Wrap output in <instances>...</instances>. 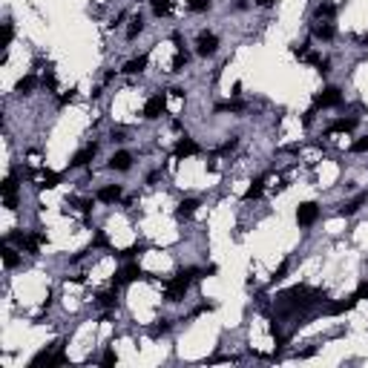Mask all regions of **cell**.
<instances>
[{
  "label": "cell",
  "mask_w": 368,
  "mask_h": 368,
  "mask_svg": "<svg viewBox=\"0 0 368 368\" xmlns=\"http://www.w3.org/2000/svg\"><path fill=\"white\" fill-rule=\"evenodd\" d=\"M112 141H127V135H124V129H112Z\"/></svg>",
  "instance_id": "f35d334b"
},
{
  "label": "cell",
  "mask_w": 368,
  "mask_h": 368,
  "mask_svg": "<svg viewBox=\"0 0 368 368\" xmlns=\"http://www.w3.org/2000/svg\"><path fill=\"white\" fill-rule=\"evenodd\" d=\"M95 153H98V144H87L84 150H78V153H75V158H72V167H87L92 158H95Z\"/></svg>",
  "instance_id": "8992f818"
},
{
  "label": "cell",
  "mask_w": 368,
  "mask_h": 368,
  "mask_svg": "<svg viewBox=\"0 0 368 368\" xmlns=\"http://www.w3.org/2000/svg\"><path fill=\"white\" fill-rule=\"evenodd\" d=\"M354 127H357V118H339V121L331 124V129H328V132H331V135H334V132H351Z\"/></svg>",
  "instance_id": "2e32d148"
},
{
  "label": "cell",
  "mask_w": 368,
  "mask_h": 368,
  "mask_svg": "<svg viewBox=\"0 0 368 368\" xmlns=\"http://www.w3.org/2000/svg\"><path fill=\"white\" fill-rule=\"evenodd\" d=\"M357 299H368V282H363L360 288H357V294H354Z\"/></svg>",
  "instance_id": "8d00e7d4"
},
{
  "label": "cell",
  "mask_w": 368,
  "mask_h": 368,
  "mask_svg": "<svg viewBox=\"0 0 368 368\" xmlns=\"http://www.w3.org/2000/svg\"><path fill=\"white\" fill-rule=\"evenodd\" d=\"M167 331H170V322H167V319H161L158 325L150 328V334H153V337H161V334H167Z\"/></svg>",
  "instance_id": "f546056e"
},
{
  "label": "cell",
  "mask_w": 368,
  "mask_h": 368,
  "mask_svg": "<svg viewBox=\"0 0 368 368\" xmlns=\"http://www.w3.org/2000/svg\"><path fill=\"white\" fill-rule=\"evenodd\" d=\"M153 12L158 18H164V15L170 12V0H153Z\"/></svg>",
  "instance_id": "4316f807"
},
{
  "label": "cell",
  "mask_w": 368,
  "mask_h": 368,
  "mask_svg": "<svg viewBox=\"0 0 368 368\" xmlns=\"http://www.w3.org/2000/svg\"><path fill=\"white\" fill-rule=\"evenodd\" d=\"M262 184H265V179H256V182H253L250 187H247V193H245V202H253V199H259V196H262V190H265Z\"/></svg>",
  "instance_id": "d6986e66"
},
{
  "label": "cell",
  "mask_w": 368,
  "mask_h": 368,
  "mask_svg": "<svg viewBox=\"0 0 368 368\" xmlns=\"http://www.w3.org/2000/svg\"><path fill=\"white\" fill-rule=\"evenodd\" d=\"M164 110H167V95H164V92H158V95H153V98L144 104V118H150V121H153V118H158Z\"/></svg>",
  "instance_id": "7a4b0ae2"
},
{
  "label": "cell",
  "mask_w": 368,
  "mask_h": 368,
  "mask_svg": "<svg viewBox=\"0 0 368 368\" xmlns=\"http://www.w3.org/2000/svg\"><path fill=\"white\" fill-rule=\"evenodd\" d=\"M313 37L316 40H334V35H337V29L331 26V23H313Z\"/></svg>",
  "instance_id": "7c38bea8"
},
{
  "label": "cell",
  "mask_w": 368,
  "mask_h": 368,
  "mask_svg": "<svg viewBox=\"0 0 368 368\" xmlns=\"http://www.w3.org/2000/svg\"><path fill=\"white\" fill-rule=\"evenodd\" d=\"M3 262H6V268H15V265L20 262V256H18L12 247H6V250H3Z\"/></svg>",
  "instance_id": "d4e9b609"
},
{
  "label": "cell",
  "mask_w": 368,
  "mask_h": 368,
  "mask_svg": "<svg viewBox=\"0 0 368 368\" xmlns=\"http://www.w3.org/2000/svg\"><path fill=\"white\" fill-rule=\"evenodd\" d=\"M144 66H147V55H138V58H132V61L124 63L121 72H127V75H138V72H144Z\"/></svg>",
  "instance_id": "4fadbf2b"
},
{
  "label": "cell",
  "mask_w": 368,
  "mask_h": 368,
  "mask_svg": "<svg viewBox=\"0 0 368 368\" xmlns=\"http://www.w3.org/2000/svg\"><path fill=\"white\" fill-rule=\"evenodd\" d=\"M357 302H360V299H357V296H351V299H342V302H331L325 311H328V313H345V311H351Z\"/></svg>",
  "instance_id": "5bb4252c"
},
{
  "label": "cell",
  "mask_w": 368,
  "mask_h": 368,
  "mask_svg": "<svg viewBox=\"0 0 368 368\" xmlns=\"http://www.w3.org/2000/svg\"><path fill=\"white\" fill-rule=\"evenodd\" d=\"M187 61H190V55H187L184 49H179V52H176V58H173V72H182L184 66H187Z\"/></svg>",
  "instance_id": "cb8c5ba5"
},
{
  "label": "cell",
  "mask_w": 368,
  "mask_h": 368,
  "mask_svg": "<svg viewBox=\"0 0 368 368\" xmlns=\"http://www.w3.org/2000/svg\"><path fill=\"white\" fill-rule=\"evenodd\" d=\"M245 104L242 101H227V104H216V112H242Z\"/></svg>",
  "instance_id": "7402d4cb"
},
{
  "label": "cell",
  "mask_w": 368,
  "mask_h": 368,
  "mask_svg": "<svg viewBox=\"0 0 368 368\" xmlns=\"http://www.w3.org/2000/svg\"><path fill=\"white\" fill-rule=\"evenodd\" d=\"M339 101H342V95H339L337 87H328V90H322L316 98H313V107L319 110V107H337Z\"/></svg>",
  "instance_id": "277c9868"
},
{
  "label": "cell",
  "mask_w": 368,
  "mask_h": 368,
  "mask_svg": "<svg viewBox=\"0 0 368 368\" xmlns=\"http://www.w3.org/2000/svg\"><path fill=\"white\" fill-rule=\"evenodd\" d=\"M110 167H112V170H118V173H127V170L132 167V155L127 153V150L115 153L112 158H110Z\"/></svg>",
  "instance_id": "ba28073f"
},
{
  "label": "cell",
  "mask_w": 368,
  "mask_h": 368,
  "mask_svg": "<svg viewBox=\"0 0 368 368\" xmlns=\"http://www.w3.org/2000/svg\"><path fill=\"white\" fill-rule=\"evenodd\" d=\"M115 360H118V357H115V351H104V357H101V363H104V366H115Z\"/></svg>",
  "instance_id": "836d02e7"
},
{
  "label": "cell",
  "mask_w": 368,
  "mask_h": 368,
  "mask_svg": "<svg viewBox=\"0 0 368 368\" xmlns=\"http://www.w3.org/2000/svg\"><path fill=\"white\" fill-rule=\"evenodd\" d=\"M0 193H3V199H18V182H15V176H6V182L0 184Z\"/></svg>",
  "instance_id": "9a60e30c"
},
{
  "label": "cell",
  "mask_w": 368,
  "mask_h": 368,
  "mask_svg": "<svg viewBox=\"0 0 368 368\" xmlns=\"http://www.w3.org/2000/svg\"><path fill=\"white\" fill-rule=\"evenodd\" d=\"M360 40H363V46H368V35H363V37H360Z\"/></svg>",
  "instance_id": "b9f144b4"
},
{
  "label": "cell",
  "mask_w": 368,
  "mask_h": 368,
  "mask_svg": "<svg viewBox=\"0 0 368 368\" xmlns=\"http://www.w3.org/2000/svg\"><path fill=\"white\" fill-rule=\"evenodd\" d=\"M285 274H288V262H282V265L276 268V274H274V282H279V279H285Z\"/></svg>",
  "instance_id": "e575fe53"
},
{
  "label": "cell",
  "mask_w": 368,
  "mask_h": 368,
  "mask_svg": "<svg viewBox=\"0 0 368 368\" xmlns=\"http://www.w3.org/2000/svg\"><path fill=\"white\" fill-rule=\"evenodd\" d=\"M144 276V271L132 262V265H124L121 271L115 274V279H112V288H121V285H129V282H135V279H141Z\"/></svg>",
  "instance_id": "6da1fadb"
},
{
  "label": "cell",
  "mask_w": 368,
  "mask_h": 368,
  "mask_svg": "<svg viewBox=\"0 0 368 368\" xmlns=\"http://www.w3.org/2000/svg\"><path fill=\"white\" fill-rule=\"evenodd\" d=\"M147 250V245H132V247H127V250H121L118 256H124V259H132V256H141Z\"/></svg>",
  "instance_id": "484cf974"
},
{
  "label": "cell",
  "mask_w": 368,
  "mask_h": 368,
  "mask_svg": "<svg viewBox=\"0 0 368 368\" xmlns=\"http://www.w3.org/2000/svg\"><path fill=\"white\" fill-rule=\"evenodd\" d=\"M72 98H75V90H69V92H66V95H61V104H69Z\"/></svg>",
  "instance_id": "ab89813d"
},
{
  "label": "cell",
  "mask_w": 368,
  "mask_h": 368,
  "mask_svg": "<svg viewBox=\"0 0 368 368\" xmlns=\"http://www.w3.org/2000/svg\"><path fill=\"white\" fill-rule=\"evenodd\" d=\"M316 66H319V72H322V75H328V72H331V63H328V61H319Z\"/></svg>",
  "instance_id": "74e56055"
},
{
  "label": "cell",
  "mask_w": 368,
  "mask_h": 368,
  "mask_svg": "<svg viewBox=\"0 0 368 368\" xmlns=\"http://www.w3.org/2000/svg\"><path fill=\"white\" fill-rule=\"evenodd\" d=\"M351 150H354V153H368V135L366 138H360V141H354Z\"/></svg>",
  "instance_id": "1f68e13d"
},
{
  "label": "cell",
  "mask_w": 368,
  "mask_h": 368,
  "mask_svg": "<svg viewBox=\"0 0 368 368\" xmlns=\"http://www.w3.org/2000/svg\"><path fill=\"white\" fill-rule=\"evenodd\" d=\"M144 29V23H141V18H132V23H129V29H127V40H135L138 35Z\"/></svg>",
  "instance_id": "603a6c76"
},
{
  "label": "cell",
  "mask_w": 368,
  "mask_h": 368,
  "mask_svg": "<svg viewBox=\"0 0 368 368\" xmlns=\"http://www.w3.org/2000/svg\"><path fill=\"white\" fill-rule=\"evenodd\" d=\"M196 207H199V202H196V199H187V202H182V204H179L176 216H179V219H190V216L196 213Z\"/></svg>",
  "instance_id": "e0dca14e"
},
{
  "label": "cell",
  "mask_w": 368,
  "mask_h": 368,
  "mask_svg": "<svg viewBox=\"0 0 368 368\" xmlns=\"http://www.w3.org/2000/svg\"><path fill=\"white\" fill-rule=\"evenodd\" d=\"M187 6H190L193 12H204V9L210 6V0H187Z\"/></svg>",
  "instance_id": "4dcf8cb0"
},
{
  "label": "cell",
  "mask_w": 368,
  "mask_h": 368,
  "mask_svg": "<svg viewBox=\"0 0 368 368\" xmlns=\"http://www.w3.org/2000/svg\"><path fill=\"white\" fill-rule=\"evenodd\" d=\"M69 204H75V207H78V210H84V213H87V210H92V202H90V199H78V196H72V199H69Z\"/></svg>",
  "instance_id": "83f0119b"
},
{
  "label": "cell",
  "mask_w": 368,
  "mask_h": 368,
  "mask_svg": "<svg viewBox=\"0 0 368 368\" xmlns=\"http://www.w3.org/2000/svg\"><path fill=\"white\" fill-rule=\"evenodd\" d=\"M12 35H15L12 20H6V23H3V40H0V43H3V46H9V43H12Z\"/></svg>",
  "instance_id": "f1b7e54d"
},
{
  "label": "cell",
  "mask_w": 368,
  "mask_h": 368,
  "mask_svg": "<svg viewBox=\"0 0 368 368\" xmlns=\"http://www.w3.org/2000/svg\"><path fill=\"white\" fill-rule=\"evenodd\" d=\"M216 49H219V37L216 35H210V32H204L202 37H199V55H213Z\"/></svg>",
  "instance_id": "5b68a950"
},
{
  "label": "cell",
  "mask_w": 368,
  "mask_h": 368,
  "mask_svg": "<svg viewBox=\"0 0 368 368\" xmlns=\"http://www.w3.org/2000/svg\"><path fill=\"white\" fill-rule=\"evenodd\" d=\"M115 291H118V288H112V291H107V294H98V305L101 308H115V302H118V299H115Z\"/></svg>",
  "instance_id": "ffe728a7"
},
{
  "label": "cell",
  "mask_w": 368,
  "mask_h": 368,
  "mask_svg": "<svg viewBox=\"0 0 368 368\" xmlns=\"http://www.w3.org/2000/svg\"><path fill=\"white\" fill-rule=\"evenodd\" d=\"M35 182H37V187H58V184H61V176L52 173V170H40V173L35 176Z\"/></svg>",
  "instance_id": "8fae6325"
},
{
  "label": "cell",
  "mask_w": 368,
  "mask_h": 368,
  "mask_svg": "<svg viewBox=\"0 0 368 368\" xmlns=\"http://www.w3.org/2000/svg\"><path fill=\"white\" fill-rule=\"evenodd\" d=\"M366 202H368V193H360V196H354V199H351L348 204H342V207H339V216H354L357 210H360V207H363V204H366Z\"/></svg>",
  "instance_id": "9c48e42d"
},
{
  "label": "cell",
  "mask_w": 368,
  "mask_h": 368,
  "mask_svg": "<svg viewBox=\"0 0 368 368\" xmlns=\"http://www.w3.org/2000/svg\"><path fill=\"white\" fill-rule=\"evenodd\" d=\"M196 153H199V144H196L193 138L182 135V138H179V144H176V155L184 158V155H196Z\"/></svg>",
  "instance_id": "30bf717a"
},
{
  "label": "cell",
  "mask_w": 368,
  "mask_h": 368,
  "mask_svg": "<svg viewBox=\"0 0 368 368\" xmlns=\"http://www.w3.org/2000/svg\"><path fill=\"white\" fill-rule=\"evenodd\" d=\"M334 15H337V6H334V3H319V6H316V18L331 20Z\"/></svg>",
  "instance_id": "ac0fdd59"
},
{
  "label": "cell",
  "mask_w": 368,
  "mask_h": 368,
  "mask_svg": "<svg viewBox=\"0 0 368 368\" xmlns=\"http://www.w3.org/2000/svg\"><path fill=\"white\" fill-rule=\"evenodd\" d=\"M271 3H274V0H256V6H265V9H268Z\"/></svg>",
  "instance_id": "60d3db41"
},
{
  "label": "cell",
  "mask_w": 368,
  "mask_h": 368,
  "mask_svg": "<svg viewBox=\"0 0 368 368\" xmlns=\"http://www.w3.org/2000/svg\"><path fill=\"white\" fill-rule=\"evenodd\" d=\"M43 84H46L49 90H55V84H58V81H55V72H52V69H46V72H43Z\"/></svg>",
  "instance_id": "d6a6232c"
},
{
  "label": "cell",
  "mask_w": 368,
  "mask_h": 368,
  "mask_svg": "<svg viewBox=\"0 0 368 368\" xmlns=\"http://www.w3.org/2000/svg\"><path fill=\"white\" fill-rule=\"evenodd\" d=\"M118 199H121V187L118 184H110V187L98 190V202H104V204H115Z\"/></svg>",
  "instance_id": "52a82bcc"
},
{
  "label": "cell",
  "mask_w": 368,
  "mask_h": 368,
  "mask_svg": "<svg viewBox=\"0 0 368 368\" xmlns=\"http://www.w3.org/2000/svg\"><path fill=\"white\" fill-rule=\"evenodd\" d=\"M107 245H110V242H107V236H104V233H98V236L92 239V247H107Z\"/></svg>",
  "instance_id": "d590c367"
},
{
  "label": "cell",
  "mask_w": 368,
  "mask_h": 368,
  "mask_svg": "<svg viewBox=\"0 0 368 368\" xmlns=\"http://www.w3.org/2000/svg\"><path fill=\"white\" fill-rule=\"evenodd\" d=\"M316 216H319V207H316L313 202H305V204H299V210H296V221H299V227H311V224L316 221Z\"/></svg>",
  "instance_id": "3957f363"
},
{
  "label": "cell",
  "mask_w": 368,
  "mask_h": 368,
  "mask_svg": "<svg viewBox=\"0 0 368 368\" xmlns=\"http://www.w3.org/2000/svg\"><path fill=\"white\" fill-rule=\"evenodd\" d=\"M35 84H37V81H35L32 75H26V78H20V81H18V87H15V92H20V95H29V92L35 90Z\"/></svg>",
  "instance_id": "44dd1931"
}]
</instances>
